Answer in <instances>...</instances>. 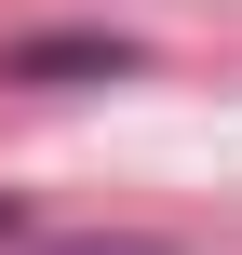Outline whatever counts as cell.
<instances>
[{"label":"cell","instance_id":"6da1fadb","mask_svg":"<svg viewBox=\"0 0 242 255\" xmlns=\"http://www.w3.org/2000/svg\"><path fill=\"white\" fill-rule=\"evenodd\" d=\"M121 67H135V40H108V27H54V40H13L0 54V81H40V94L54 81H121Z\"/></svg>","mask_w":242,"mask_h":255},{"label":"cell","instance_id":"7a4b0ae2","mask_svg":"<svg viewBox=\"0 0 242 255\" xmlns=\"http://www.w3.org/2000/svg\"><path fill=\"white\" fill-rule=\"evenodd\" d=\"M54 255H162V242H54Z\"/></svg>","mask_w":242,"mask_h":255},{"label":"cell","instance_id":"3957f363","mask_svg":"<svg viewBox=\"0 0 242 255\" xmlns=\"http://www.w3.org/2000/svg\"><path fill=\"white\" fill-rule=\"evenodd\" d=\"M13 229H27V215H13V188H0V242H13Z\"/></svg>","mask_w":242,"mask_h":255}]
</instances>
